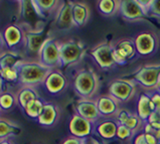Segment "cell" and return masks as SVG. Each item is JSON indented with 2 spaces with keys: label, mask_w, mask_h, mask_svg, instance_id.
I'll list each match as a JSON object with an SVG mask.
<instances>
[{
  "label": "cell",
  "mask_w": 160,
  "mask_h": 144,
  "mask_svg": "<svg viewBox=\"0 0 160 144\" xmlns=\"http://www.w3.org/2000/svg\"><path fill=\"white\" fill-rule=\"evenodd\" d=\"M72 88L80 99H96L100 89V78L93 68H82L72 78Z\"/></svg>",
  "instance_id": "6da1fadb"
},
{
  "label": "cell",
  "mask_w": 160,
  "mask_h": 144,
  "mask_svg": "<svg viewBox=\"0 0 160 144\" xmlns=\"http://www.w3.org/2000/svg\"><path fill=\"white\" fill-rule=\"evenodd\" d=\"M18 74L22 84L26 87H34L39 84H43L51 69L43 66L38 61L36 62H24L18 64Z\"/></svg>",
  "instance_id": "7a4b0ae2"
},
{
  "label": "cell",
  "mask_w": 160,
  "mask_h": 144,
  "mask_svg": "<svg viewBox=\"0 0 160 144\" xmlns=\"http://www.w3.org/2000/svg\"><path fill=\"white\" fill-rule=\"evenodd\" d=\"M129 79L144 92L156 89L160 82V63L143 64L137 69Z\"/></svg>",
  "instance_id": "3957f363"
},
{
  "label": "cell",
  "mask_w": 160,
  "mask_h": 144,
  "mask_svg": "<svg viewBox=\"0 0 160 144\" xmlns=\"http://www.w3.org/2000/svg\"><path fill=\"white\" fill-rule=\"evenodd\" d=\"M138 86L129 78H118L108 85V93L120 105L131 102L137 95Z\"/></svg>",
  "instance_id": "277c9868"
},
{
  "label": "cell",
  "mask_w": 160,
  "mask_h": 144,
  "mask_svg": "<svg viewBox=\"0 0 160 144\" xmlns=\"http://www.w3.org/2000/svg\"><path fill=\"white\" fill-rule=\"evenodd\" d=\"M87 52V46L79 40L70 39L59 44L61 68L72 67L83 59Z\"/></svg>",
  "instance_id": "5b68a950"
},
{
  "label": "cell",
  "mask_w": 160,
  "mask_h": 144,
  "mask_svg": "<svg viewBox=\"0 0 160 144\" xmlns=\"http://www.w3.org/2000/svg\"><path fill=\"white\" fill-rule=\"evenodd\" d=\"M133 41L138 57L149 58L157 53L160 46V39L158 35L151 30H143L138 32Z\"/></svg>",
  "instance_id": "8992f818"
},
{
  "label": "cell",
  "mask_w": 160,
  "mask_h": 144,
  "mask_svg": "<svg viewBox=\"0 0 160 144\" xmlns=\"http://www.w3.org/2000/svg\"><path fill=\"white\" fill-rule=\"evenodd\" d=\"M89 54L102 71H110L117 66L114 59L113 44L110 41H102L94 45Z\"/></svg>",
  "instance_id": "52a82bcc"
},
{
  "label": "cell",
  "mask_w": 160,
  "mask_h": 144,
  "mask_svg": "<svg viewBox=\"0 0 160 144\" xmlns=\"http://www.w3.org/2000/svg\"><path fill=\"white\" fill-rule=\"evenodd\" d=\"M113 44V53L116 64L124 66L138 57L133 39L122 38Z\"/></svg>",
  "instance_id": "ba28073f"
},
{
  "label": "cell",
  "mask_w": 160,
  "mask_h": 144,
  "mask_svg": "<svg viewBox=\"0 0 160 144\" xmlns=\"http://www.w3.org/2000/svg\"><path fill=\"white\" fill-rule=\"evenodd\" d=\"M38 61L51 69L61 68L58 41L51 38H48L45 40L42 49H40Z\"/></svg>",
  "instance_id": "9c48e42d"
},
{
  "label": "cell",
  "mask_w": 160,
  "mask_h": 144,
  "mask_svg": "<svg viewBox=\"0 0 160 144\" xmlns=\"http://www.w3.org/2000/svg\"><path fill=\"white\" fill-rule=\"evenodd\" d=\"M118 14L126 22L143 21L146 18L145 9L141 6L138 0H122L120 1Z\"/></svg>",
  "instance_id": "30bf717a"
},
{
  "label": "cell",
  "mask_w": 160,
  "mask_h": 144,
  "mask_svg": "<svg viewBox=\"0 0 160 144\" xmlns=\"http://www.w3.org/2000/svg\"><path fill=\"white\" fill-rule=\"evenodd\" d=\"M119 124L114 118H101L94 124V134L101 140L109 142L116 138Z\"/></svg>",
  "instance_id": "8fae6325"
},
{
  "label": "cell",
  "mask_w": 160,
  "mask_h": 144,
  "mask_svg": "<svg viewBox=\"0 0 160 144\" xmlns=\"http://www.w3.org/2000/svg\"><path fill=\"white\" fill-rule=\"evenodd\" d=\"M74 114L79 115L94 124L102 118L98 111L96 99H80L77 101L74 107Z\"/></svg>",
  "instance_id": "7c38bea8"
},
{
  "label": "cell",
  "mask_w": 160,
  "mask_h": 144,
  "mask_svg": "<svg viewBox=\"0 0 160 144\" xmlns=\"http://www.w3.org/2000/svg\"><path fill=\"white\" fill-rule=\"evenodd\" d=\"M68 130L72 136L86 139L94 134V123L88 121L79 115L74 114L68 124Z\"/></svg>",
  "instance_id": "4fadbf2b"
},
{
  "label": "cell",
  "mask_w": 160,
  "mask_h": 144,
  "mask_svg": "<svg viewBox=\"0 0 160 144\" xmlns=\"http://www.w3.org/2000/svg\"><path fill=\"white\" fill-rule=\"evenodd\" d=\"M21 4V15L24 22L28 25L29 30L42 29L43 17L39 14L33 1H23Z\"/></svg>",
  "instance_id": "5bb4252c"
},
{
  "label": "cell",
  "mask_w": 160,
  "mask_h": 144,
  "mask_svg": "<svg viewBox=\"0 0 160 144\" xmlns=\"http://www.w3.org/2000/svg\"><path fill=\"white\" fill-rule=\"evenodd\" d=\"M96 102L102 118H114L121 109V105L108 94L99 95L96 98Z\"/></svg>",
  "instance_id": "9a60e30c"
},
{
  "label": "cell",
  "mask_w": 160,
  "mask_h": 144,
  "mask_svg": "<svg viewBox=\"0 0 160 144\" xmlns=\"http://www.w3.org/2000/svg\"><path fill=\"white\" fill-rule=\"evenodd\" d=\"M43 84L44 87L47 88V90L51 94L58 95L67 89L68 80L67 77L61 71H58V69H54L49 72Z\"/></svg>",
  "instance_id": "2e32d148"
},
{
  "label": "cell",
  "mask_w": 160,
  "mask_h": 144,
  "mask_svg": "<svg viewBox=\"0 0 160 144\" xmlns=\"http://www.w3.org/2000/svg\"><path fill=\"white\" fill-rule=\"evenodd\" d=\"M48 38H45L43 29L40 30H28L24 35V43L26 46L27 53L36 55L38 59V54L40 53L43 44Z\"/></svg>",
  "instance_id": "e0dca14e"
},
{
  "label": "cell",
  "mask_w": 160,
  "mask_h": 144,
  "mask_svg": "<svg viewBox=\"0 0 160 144\" xmlns=\"http://www.w3.org/2000/svg\"><path fill=\"white\" fill-rule=\"evenodd\" d=\"M72 13L75 27H84L91 17V8L87 3L82 1H72Z\"/></svg>",
  "instance_id": "ac0fdd59"
},
{
  "label": "cell",
  "mask_w": 160,
  "mask_h": 144,
  "mask_svg": "<svg viewBox=\"0 0 160 144\" xmlns=\"http://www.w3.org/2000/svg\"><path fill=\"white\" fill-rule=\"evenodd\" d=\"M56 25L59 29H70L74 27L72 13V3L70 1L62 2L56 14Z\"/></svg>",
  "instance_id": "d6986e66"
},
{
  "label": "cell",
  "mask_w": 160,
  "mask_h": 144,
  "mask_svg": "<svg viewBox=\"0 0 160 144\" xmlns=\"http://www.w3.org/2000/svg\"><path fill=\"white\" fill-rule=\"evenodd\" d=\"M154 112V107L152 104V101L150 99L147 92L141 93L138 97L136 107V114L139 116V118L146 124L150 115Z\"/></svg>",
  "instance_id": "ffe728a7"
},
{
  "label": "cell",
  "mask_w": 160,
  "mask_h": 144,
  "mask_svg": "<svg viewBox=\"0 0 160 144\" xmlns=\"http://www.w3.org/2000/svg\"><path fill=\"white\" fill-rule=\"evenodd\" d=\"M59 108L52 103H45L42 115L38 117V123L42 126L51 127L58 121Z\"/></svg>",
  "instance_id": "44dd1931"
},
{
  "label": "cell",
  "mask_w": 160,
  "mask_h": 144,
  "mask_svg": "<svg viewBox=\"0 0 160 144\" xmlns=\"http://www.w3.org/2000/svg\"><path fill=\"white\" fill-rule=\"evenodd\" d=\"M119 7H120L119 0H100L97 2L98 11L105 17H111L118 14Z\"/></svg>",
  "instance_id": "7402d4cb"
},
{
  "label": "cell",
  "mask_w": 160,
  "mask_h": 144,
  "mask_svg": "<svg viewBox=\"0 0 160 144\" xmlns=\"http://www.w3.org/2000/svg\"><path fill=\"white\" fill-rule=\"evenodd\" d=\"M33 3L36 9H38V11L39 12V14L43 18H45V16L51 14L52 12L57 14L58 8L62 4V2L52 1V0H51V1H33Z\"/></svg>",
  "instance_id": "603a6c76"
},
{
  "label": "cell",
  "mask_w": 160,
  "mask_h": 144,
  "mask_svg": "<svg viewBox=\"0 0 160 144\" xmlns=\"http://www.w3.org/2000/svg\"><path fill=\"white\" fill-rule=\"evenodd\" d=\"M44 105L45 103L40 100L39 98L38 99H35V100H32L31 102H29L27 106L25 107V112L26 114L29 116L31 118H38L40 115H42V111H43V108H44Z\"/></svg>",
  "instance_id": "cb8c5ba5"
},
{
  "label": "cell",
  "mask_w": 160,
  "mask_h": 144,
  "mask_svg": "<svg viewBox=\"0 0 160 144\" xmlns=\"http://www.w3.org/2000/svg\"><path fill=\"white\" fill-rule=\"evenodd\" d=\"M35 99H38V95L32 87H25L24 89L21 90L19 95H18L19 104L23 107L24 109L29 102H31L32 100H35Z\"/></svg>",
  "instance_id": "d4e9b609"
},
{
  "label": "cell",
  "mask_w": 160,
  "mask_h": 144,
  "mask_svg": "<svg viewBox=\"0 0 160 144\" xmlns=\"http://www.w3.org/2000/svg\"><path fill=\"white\" fill-rule=\"evenodd\" d=\"M124 125L134 133V135L136 133L142 131L145 127V123L139 118V116L136 113H131V115L127 119V121L125 122Z\"/></svg>",
  "instance_id": "484cf974"
},
{
  "label": "cell",
  "mask_w": 160,
  "mask_h": 144,
  "mask_svg": "<svg viewBox=\"0 0 160 144\" xmlns=\"http://www.w3.org/2000/svg\"><path fill=\"white\" fill-rule=\"evenodd\" d=\"M5 38L9 45H14L18 44L22 39V32L15 26H10L6 30Z\"/></svg>",
  "instance_id": "4316f807"
},
{
  "label": "cell",
  "mask_w": 160,
  "mask_h": 144,
  "mask_svg": "<svg viewBox=\"0 0 160 144\" xmlns=\"http://www.w3.org/2000/svg\"><path fill=\"white\" fill-rule=\"evenodd\" d=\"M134 136V133L129 128H127L125 125H119L116 133V138L120 141L130 142L132 137Z\"/></svg>",
  "instance_id": "83f0119b"
},
{
  "label": "cell",
  "mask_w": 160,
  "mask_h": 144,
  "mask_svg": "<svg viewBox=\"0 0 160 144\" xmlns=\"http://www.w3.org/2000/svg\"><path fill=\"white\" fill-rule=\"evenodd\" d=\"M146 15L148 18H160V0H150Z\"/></svg>",
  "instance_id": "f1b7e54d"
},
{
  "label": "cell",
  "mask_w": 160,
  "mask_h": 144,
  "mask_svg": "<svg viewBox=\"0 0 160 144\" xmlns=\"http://www.w3.org/2000/svg\"><path fill=\"white\" fill-rule=\"evenodd\" d=\"M145 125L148 126L151 130H154V131L160 130V111H154L150 115V117L148 118Z\"/></svg>",
  "instance_id": "f546056e"
},
{
  "label": "cell",
  "mask_w": 160,
  "mask_h": 144,
  "mask_svg": "<svg viewBox=\"0 0 160 144\" xmlns=\"http://www.w3.org/2000/svg\"><path fill=\"white\" fill-rule=\"evenodd\" d=\"M132 112H130L128 109H125V108H122L119 110V112L116 114V116L114 117V119L116 120V122L119 124V125H124L125 122L127 121V119L129 118V116L131 115Z\"/></svg>",
  "instance_id": "4dcf8cb0"
},
{
  "label": "cell",
  "mask_w": 160,
  "mask_h": 144,
  "mask_svg": "<svg viewBox=\"0 0 160 144\" xmlns=\"http://www.w3.org/2000/svg\"><path fill=\"white\" fill-rule=\"evenodd\" d=\"M0 74L6 80L13 81L17 78L18 72L15 68H2L1 71H0Z\"/></svg>",
  "instance_id": "1f68e13d"
},
{
  "label": "cell",
  "mask_w": 160,
  "mask_h": 144,
  "mask_svg": "<svg viewBox=\"0 0 160 144\" xmlns=\"http://www.w3.org/2000/svg\"><path fill=\"white\" fill-rule=\"evenodd\" d=\"M147 94L152 101L154 111H160V92L157 89H154L152 91H148Z\"/></svg>",
  "instance_id": "d6a6232c"
},
{
  "label": "cell",
  "mask_w": 160,
  "mask_h": 144,
  "mask_svg": "<svg viewBox=\"0 0 160 144\" xmlns=\"http://www.w3.org/2000/svg\"><path fill=\"white\" fill-rule=\"evenodd\" d=\"M130 144H148L147 140H146V138H145V134L143 130L138 133H136L135 135L132 137Z\"/></svg>",
  "instance_id": "836d02e7"
},
{
  "label": "cell",
  "mask_w": 160,
  "mask_h": 144,
  "mask_svg": "<svg viewBox=\"0 0 160 144\" xmlns=\"http://www.w3.org/2000/svg\"><path fill=\"white\" fill-rule=\"evenodd\" d=\"M0 104H1V106L4 107V108H8V107H10L13 104V97L8 94L3 95L1 98H0Z\"/></svg>",
  "instance_id": "e575fe53"
},
{
  "label": "cell",
  "mask_w": 160,
  "mask_h": 144,
  "mask_svg": "<svg viewBox=\"0 0 160 144\" xmlns=\"http://www.w3.org/2000/svg\"><path fill=\"white\" fill-rule=\"evenodd\" d=\"M84 144H108V142H105L97 136L92 135L91 137L84 139Z\"/></svg>",
  "instance_id": "d590c367"
},
{
  "label": "cell",
  "mask_w": 160,
  "mask_h": 144,
  "mask_svg": "<svg viewBox=\"0 0 160 144\" xmlns=\"http://www.w3.org/2000/svg\"><path fill=\"white\" fill-rule=\"evenodd\" d=\"M62 144H84V139L75 136H68L62 142Z\"/></svg>",
  "instance_id": "8d00e7d4"
},
{
  "label": "cell",
  "mask_w": 160,
  "mask_h": 144,
  "mask_svg": "<svg viewBox=\"0 0 160 144\" xmlns=\"http://www.w3.org/2000/svg\"><path fill=\"white\" fill-rule=\"evenodd\" d=\"M11 127L10 125L6 124L5 122H0V136L1 135H5L8 132L11 131Z\"/></svg>",
  "instance_id": "74e56055"
},
{
  "label": "cell",
  "mask_w": 160,
  "mask_h": 144,
  "mask_svg": "<svg viewBox=\"0 0 160 144\" xmlns=\"http://www.w3.org/2000/svg\"><path fill=\"white\" fill-rule=\"evenodd\" d=\"M156 89L160 92V82H159V84H158V86H157V88H156Z\"/></svg>",
  "instance_id": "f35d334b"
},
{
  "label": "cell",
  "mask_w": 160,
  "mask_h": 144,
  "mask_svg": "<svg viewBox=\"0 0 160 144\" xmlns=\"http://www.w3.org/2000/svg\"><path fill=\"white\" fill-rule=\"evenodd\" d=\"M0 144H8V143H6V142H2V143H0Z\"/></svg>",
  "instance_id": "ab89813d"
},
{
  "label": "cell",
  "mask_w": 160,
  "mask_h": 144,
  "mask_svg": "<svg viewBox=\"0 0 160 144\" xmlns=\"http://www.w3.org/2000/svg\"><path fill=\"white\" fill-rule=\"evenodd\" d=\"M0 44H1V40H0Z\"/></svg>",
  "instance_id": "60d3db41"
}]
</instances>
